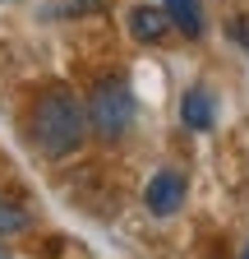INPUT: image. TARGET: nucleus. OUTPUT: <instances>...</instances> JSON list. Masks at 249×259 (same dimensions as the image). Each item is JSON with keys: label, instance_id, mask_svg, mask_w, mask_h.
I'll return each mask as SVG.
<instances>
[{"label": "nucleus", "instance_id": "obj_1", "mask_svg": "<svg viewBox=\"0 0 249 259\" xmlns=\"http://www.w3.org/2000/svg\"><path fill=\"white\" fill-rule=\"evenodd\" d=\"M28 135H33L42 157H70L88 139V111L79 107V97L65 88L42 93L33 111H28Z\"/></svg>", "mask_w": 249, "mask_h": 259}, {"label": "nucleus", "instance_id": "obj_7", "mask_svg": "<svg viewBox=\"0 0 249 259\" xmlns=\"http://www.w3.org/2000/svg\"><path fill=\"white\" fill-rule=\"evenodd\" d=\"M23 227H28V213H23L14 199L0 194V236H14V232H23Z\"/></svg>", "mask_w": 249, "mask_h": 259}, {"label": "nucleus", "instance_id": "obj_8", "mask_svg": "<svg viewBox=\"0 0 249 259\" xmlns=\"http://www.w3.org/2000/svg\"><path fill=\"white\" fill-rule=\"evenodd\" d=\"M226 37L249 56V19H231V23H226Z\"/></svg>", "mask_w": 249, "mask_h": 259}, {"label": "nucleus", "instance_id": "obj_2", "mask_svg": "<svg viewBox=\"0 0 249 259\" xmlns=\"http://www.w3.org/2000/svg\"><path fill=\"white\" fill-rule=\"evenodd\" d=\"M134 116H139V102H134L130 83L120 74H106V79L92 83V93H88V135H97L102 144H120L134 130Z\"/></svg>", "mask_w": 249, "mask_h": 259}, {"label": "nucleus", "instance_id": "obj_6", "mask_svg": "<svg viewBox=\"0 0 249 259\" xmlns=\"http://www.w3.org/2000/svg\"><path fill=\"white\" fill-rule=\"evenodd\" d=\"M166 19H171V28H180L184 37H203V5L199 0H166Z\"/></svg>", "mask_w": 249, "mask_h": 259}, {"label": "nucleus", "instance_id": "obj_4", "mask_svg": "<svg viewBox=\"0 0 249 259\" xmlns=\"http://www.w3.org/2000/svg\"><path fill=\"white\" fill-rule=\"evenodd\" d=\"M180 120H184V130H212L217 125V97L208 93V88H190L180 97Z\"/></svg>", "mask_w": 249, "mask_h": 259}, {"label": "nucleus", "instance_id": "obj_10", "mask_svg": "<svg viewBox=\"0 0 249 259\" xmlns=\"http://www.w3.org/2000/svg\"><path fill=\"white\" fill-rule=\"evenodd\" d=\"M0 259H10V254H5V250H0Z\"/></svg>", "mask_w": 249, "mask_h": 259}, {"label": "nucleus", "instance_id": "obj_3", "mask_svg": "<svg viewBox=\"0 0 249 259\" xmlns=\"http://www.w3.org/2000/svg\"><path fill=\"white\" fill-rule=\"evenodd\" d=\"M184 176L180 171H157L148 181V190H143V204H148V213L152 218H171V213H180V204H184Z\"/></svg>", "mask_w": 249, "mask_h": 259}, {"label": "nucleus", "instance_id": "obj_5", "mask_svg": "<svg viewBox=\"0 0 249 259\" xmlns=\"http://www.w3.org/2000/svg\"><path fill=\"white\" fill-rule=\"evenodd\" d=\"M130 32H134V42H162L171 32V19L157 5H134L130 10Z\"/></svg>", "mask_w": 249, "mask_h": 259}, {"label": "nucleus", "instance_id": "obj_9", "mask_svg": "<svg viewBox=\"0 0 249 259\" xmlns=\"http://www.w3.org/2000/svg\"><path fill=\"white\" fill-rule=\"evenodd\" d=\"M240 259H249V245H244V250H240Z\"/></svg>", "mask_w": 249, "mask_h": 259}]
</instances>
